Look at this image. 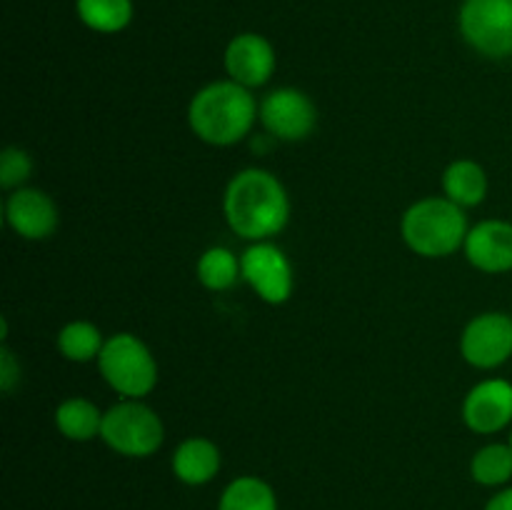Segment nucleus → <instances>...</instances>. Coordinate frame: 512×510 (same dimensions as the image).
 Returning <instances> with one entry per match:
<instances>
[{"instance_id":"20","label":"nucleus","mask_w":512,"mask_h":510,"mask_svg":"<svg viewBox=\"0 0 512 510\" xmlns=\"http://www.w3.org/2000/svg\"><path fill=\"white\" fill-rule=\"evenodd\" d=\"M470 475L485 488H500L512 480V445L490 443L483 445L470 460Z\"/></svg>"},{"instance_id":"22","label":"nucleus","mask_w":512,"mask_h":510,"mask_svg":"<svg viewBox=\"0 0 512 510\" xmlns=\"http://www.w3.org/2000/svg\"><path fill=\"white\" fill-rule=\"evenodd\" d=\"M30 175H33V158L23 148L10 145L0 153V185L5 190L23 188Z\"/></svg>"},{"instance_id":"21","label":"nucleus","mask_w":512,"mask_h":510,"mask_svg":"<svg viewBox=\"0 0 512 510\" xmlns=\"http://www.w3.org/2000/svg\"><path fill=\"white\" fill-rule=\"evenodd\" d=\"M78 15L95 33H120L133 18L130 0H78Z\"/></svg>"},{"instance_id":"15","label":"nucleus","mask_w":512,"mask_h":510,"mask_svg":"<svg viewBox=\"0 0 512 510\" xmlns=\"http://www.w3.org/2000/svg\"><path fill=\"white\" fill-rule=\"evenodd\" d=\"M443 193L460 208H475L488 195V175L475 160H455L443 173Z\"/></svg>"},{"instance_id":"16","label":"nucleus","mask_w":512,"mask_h":510,"mask_svg":"<svg viewBox=\"0 0 512 510\" xmlns=\"http://www.w3.org/2000/svg\"><path fill=\"white\" fill-rule=\"evenodd\" d=\"M103 415L88 398H68L55 408V428L75 443H88L103 430Z\"/></svg>"},{"instance_id":"17","label":"nucleus","mask_w":512,"mask_h":510,"mask_svg":"<svg viewBox=\"0 0 512 510\" xmlns=\"http://www.w3.org/2000/svg\"><path fill=\"white\" fill-rule=\"evenodd\" d=\"M198 280L203 288L215 290H230L240 278H243V268H240V258L230 248H223V245H215V248H208L198 260Z\"/></svg>"},{"instance_id":"4","label":"nucleus","mask_w":512,"mask_h":510,"mask_svg":"<svg viewBox=\"0 0 512 510\" xmlns=\"http://www.w3.org/2000/svg\"><path fill=\"white\" fill-rule=\"evenodd\" d=\"M98 370L105 383L125 398L140 400L158 385V363L148 345L133 333L105 338L98 355Z\"/></svg>"},{"instance_id":"10","label":"nucleus","mask_w":512,"mask_h":510,"mask_svg":"<svg viewBox=\"0 0 512 510\" xmlns=\"http://www.w3.org/2000/svg\"><path fill=\"white\" fill-rule=\"evenodd\" d=\"M463 420L473 433L493 435L512 423V383L503 378L480 380L463 400Z\"/></svg>"},{"instance_id":"2","label":"nucleus","mask_w":512,"mask_h":510,"mask_svg":"<svg viewBox=\"0 0 512 510\" xmlns=\"http://www.w3.org/2000/svg\"><path fill=\"white\" fill-rule=\"evenodd\" d=\"M260 115V103L235 80H215L193 95L188 108L190 130L203 143L228 148L250 135Z\"/></svg>"},{"instance_id":"9","label":"nucleus","mask_w":512,"mask_h":510,"mask_svg":"<svg viewBox=\"0 0 512 510\" xmlns=\"http://www.w3.org/2000/svg\"><path fill=\"white\" fill-rule=\"evenodd\" d=\"M460 353L473 368L493 370L512 358V315L480 313L460 335Z\"/></svg>"},{"instance_id":"6","label":"nucleus","mask_w":512,"mask_h":510,"mask_svg":"<svg viewBox=\"0 0 512 510\" xmlns=\"http://www.w3.org/2000/svg\"><path fill=\"white\" fill-rule=\"evenodd\" d=\"M460 33L485 58H510L512 0H465L460 8Z\"/></svg>"},{"instance_id":"19","label":"nucleus","mask_w":512,"mask_h":510,"mask_svg":"<svg viewBox=\"0 0 512 510\" xmlns=\"http://www.w3.org/2000/svg\"><path fill=\"white\" fill-rule=\"evenodd\" d=\"M105 338L100 328L90 320H73L58 333V350L70 363H90L98 360Z\"/></svg>"},{"instance_id":"11","label":"nucleus","mask_w":512,"mask_h":510,"mask_svg":"<svg viewBox=\"0 0 512 510\" xmlns=\"http://www.w3.org/2000/svg\"><path fill=\"white\" fill-rule=\"evenodd\" d=\"M5 223L25 240H45L58 230V205L38 188H18L5 200Z\"/></svg>"},{"instance_id":"25","label":"nucleus","mask_w":512,"mask_h":510,"mask_svg":"<svg viewBox=\"0 0 512 510\" xmlns=\"http://www.w3.org/2000/svg\"><path fill=\"white\" fill-rule=\"evenodd\" d=\"M510 445H512V435H510Z\"/></svg>"},{"instance_id":"8","label":"nucleus","mask_w":512,"mask_h":510,"mask_svg":"<svg viewBox=\"0 0 512 510\" xmlns=\"http://www.w3.org/2000/svg\"><path fill=\"white\" fill-rule=\"evenodd\" d=\"M260 125L270 138L298 143L318 125L315 103L298 88H278L260 100Z\"/></svg>"},{"instance_id":"14","label":"nucleus","mask_w":512,"mask_h":510,"mask_svg":"<svg viewBox=\"0 0 512 510\" xmlns=\"http://www.w3.org/2000/svg\"><path fill=\"white\" fill-rule=\"evenodd\" d=\"M223 455L208 438H188L175 448L173 473L185 485H205L220 473Z\"/></svg>"},{"instance_id":"24","label":"nucleus","mask_w":512,"mask_h":510,"mask_svg":"<svg viewBox=\"0 0 512 510\" xmlns=\"http://www.w3.org/2000/svg\"><path fill=\"white\" fill-rule=\"evenodd\" d=\"M485 510H512V488H503L488 500Z\"/></svg>"},{"instance_id":"13","label":"nucleus","mask_w":512,"mask_h":510,"mask_svg":"<svg viewBox=\"0 0 512 510\" xmlns=\"http://www.w3.org/2000/svg\"><path fill=\"white\" fill-rule=\"evenodd\" d=\"M465 258L480 273L500 275L512 270V223L508 220H483L473 225L465 238Z\"/></svg>"},{"instance_id":"12","label":"nucleus","mask_w":512,"mask_h":510,"mask_svg":"<svg viewBox=\"0 0 512 510\" xmlns=\"http://www.w3.org/2000/svg\"><path fill=\"white\" fill-rule=\"evenodd\" d=\"M225 70L230 80L253 90L268 83L275 73V50L263 35L240 33L225 48Z\"/></svg>"},{"instance_id":"18","label":"nucleus","mask_w":512,"mask_h":510,"mask_svg":"<svg viewBox=\"0 0 512 510\" xmlns=\"http://www.w3.org/2000/svg\"><path fill=\"white\" fill-rule=\"evenodd\" d=\"M218 510H278V498L265 480L240 475L223 490Z\"/></svg>"},{"instance_id":"7","label":"nucleus","mask_w":512,"mask_h":510,"mask_svg":"<svg viewBox=\"0 0 512 510\" xmlns=\"http://www.w3.org/2000/svg\"><path fill=\"white\" fill-rule=\"evenodd\" d=\"M240 268H243V280L255 290V295L263 303L283 305L293 295V265H290L288 255L270 240L250 245L240 255Z\"/></svg>"},{"instance_id":"1","label":"nucleus","mask_w":512,"mask_h":510,"mask_svg":"<svg viewBox=\"0 0 512 510\" xmlns=\"http://www.w3.org/2000/svg\"><path fill=\"white\" fill-rule=\"evenodd\" d=\"M223 213L230 230L250 243H263L285 230L290 198L270 170L245 168L233 175L223 195Z\"/></svg>"},{"instance_id":"23","label":"nucleus","mask_w":512,"mask_h":510,"mask_svg":"<svg viewBox=\"0 0 512 510\" xmlns=\"http://www.w3.org/2000/svg\"><path fill=\"white\" fill-rule=\"evenodd\" d=\"M18 383H20V363L13 355V350H10L8 345H3V348H0V390H3L5 395H10Z\"/></svg>"},{"instance_id":"3","label":"nucleus","mask_w":512,"mask_h":510,"mask_svg":"<svg viewBox=\"0 0 512 510\" xmlns=\"http://www.w3.org/2000/svg\"><path fill=\"white\" fill-rule=\"evenodd\" d=\"M465 208L448 198H423L405 210L400 220V235L415 255L423 258H448L458 253L468 238Z\"/></svg>"},{"instance_id":"5","label":"nucleus","mask_w":512,"mask_h":510,"mask_svg":"<svg viewBox=\"0 0 512 510\" xmlns=\"http://www.w3.org/2000/svg\"><path fill=\"white\" fill-rule=\"evenodd\" d=\"M100 438L125 458H148L163 445L165 425L150 405L128 398L105 410Z\"/></svg>"}]
</instances>
